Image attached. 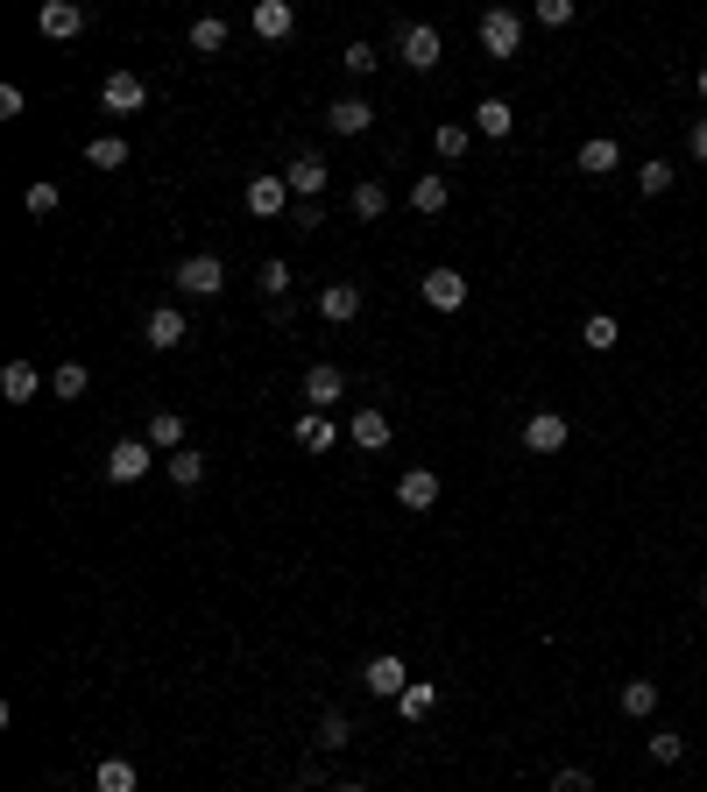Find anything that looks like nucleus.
Segmentation results:
<instances>
[{
	"label": "nucleus",
	"instance_id": "1",
	"mask_svg": "<svg viewBox=\"0 0 707 792\" xmlns=\"http://www.w3.org/2000/svg\"><path fill=\"white\" fill-rule=\"evenodd\" d=\"M170 283H178L184 298H220V291H226V262H220V255H184Z\"/></svg>",
	"mask_w": 707,
	"mask_h": 792
},
{
	"label": "nucleus",
	"instance_id": "2",
	"mask_svg": "<svg viewBox=\"0 0 707 792\" xmlns=\"http://www.w3.org/2000/svg\"><path fill=\"white\" fill-rule=\"evenodd\" d=\"M149 468H156V447H149V439H113L107 447V481H121V489L142 481Z\"/></svg>",
	"mask_w": 707,
	"mask_h": 792
},
{
	"label": "nucleus",
	"instance_id": "3",
	"mask_svg": "<svg viewBox=\"0 0 707 792\" xmlns=\"http://www.w3.org/2000/svg\"><path fill=\"white\" fill-rule=\"evenodd\" d=\"M361 686L375 693V701H404V686H411V665L396 659V651H382V659L361 665Z\"/></svg>",
	"mask_w": 707,
	"mask_h": 792
},
{
	"label": "nucleus",
	"instance_id": "4",
	"mask_svg": "<svg viewBox=\"0 0 707 792\" xmlns=\"http://www.w3.org/2000/svg\"><path fill=\"white\" fill-rule=\"evenodd\" d=\"M396 57H404L411 71H438L446 43H438V29H432V22H404V36H396Z\"/></svg>",
	"mask_w": 707,
	"mask_h": 792
},
{
	"label": "nucleus",
	"instance_id": "5",
	"mask_svg": "<svg viewBox=\"0 0 707 792\" xmlns=\"http://www.w3.org/2000/svg\"><path fill=\"white\" fill-rule=\"evenodd\" d=\"M482 50H488V57H517V50H524V14L488 8V14H482Z\"/></svg>",
	"mask_w": 707,
	"mask_h": 792
},
{
	"label": "nucleus",
	"instance_id": "6",
	"mask_svg": "<svg viewBox=\"0 0 707 792\" xmlns=\"http://www.w3.org/2000/svg\"><path fill=\"white\" fill-rule=\"evenodd\" d=\"M100 107H107V113H142V107H149L142 71H107V79H100Z\"/></svg>",
	"mask_w": 707,
	"mask_h": 792
},
{
	"label": "nucleus",
	"instance_id": "7",
	"mask_svg": "<svg viewBox=\"0 0 707 792\" xmlns=\"http://www.w3.org/2000/svg\"><path fill=\"white\" fill-rule=\"evenodd\" d=\"M283 184H291V199L297 205H319V191H326V157H291V170H283Z\"/></svg>",
	"mask_w": 707,
	"mask_h": 792
},
{
	"label": "nucleus",
	"instance_id": "8",
	"mask_svg": "<svg viewBox=\"0 0 707 792\" xmlns=\"http://www.w3.org/2000/svg\"><path fill=\"white\" fill-rule=\"evenodd\" d=\"M248 212H255V220L297 212V205H291V184H283V170H270V178H248Z\"/></svg>",
	"mask_w": 707,
	"mask_h": 792
},
{
	"label": "nucleus",
	"instance_id": "9",
	"mask_svg": "<svg viewBox=\"0 0 707 792\" xmlns=\"http://www.w3.org/2000/svg\"><path fill=\"white\" fill-rule=\"evenodd\" d=\"M417 298H425L432 312H461V304H467V277H461V269H432V277L417 283Z\"/></svg>",
	"mask_w": 707,
	"mask_h": 792
},
{
	"label": "nucleus",
	"instance_id": "10",
	"mask_svg": "<svg viewBox=\"0 0 707 792\" xmlns=\"http://www.w3.org/2000/svg\"><path fill=\"white\" fill-rule=\"evenodd\" d=\"M142 340L156 347V354H170V347H184V340H191V325H184L178 304H156V312L142 319Z\"/></svg>",
	"mask_w": 707,
	"mask_h": 792
},
{
	"label": "nucleus",
	"instance_id": "11",
	"mask_svg": "<svg viewBox=\"0 0 707 792\" xmlns=\"http://www.w3.org/2000/svg\"><path fill=\"white\" fill-rule=\"evenodd\" d=\"M340 397H347V375H340L333 361H312V369H304V403H312V411H333Z\"/></svg>",
	"mask_w": 707,
	"mask_h": 792
},
{
	"label": "nucleus",
	"instance_id": "12",
	"mask_svg": "<svg viewBox=\"0 0 707 792\" xmlns=\"http://www.w3.org/2000/svg\"><path fill=\"white\" fill-rule=\"evenodd\" d=\"M36 29H43L50 43H71V36L85 29V8H79V0H43V14H36Z\"/></svg>",
	"mask_w": 707,
	"mask_h": 792
},
{
	"label": "nucleus",
	"instance_id": "13",
	"mask_svg": "<svg viewBox=\"0 0 707 792\" xmlns=\"http://www.w3.org/2000/svg\"><path fill=\"white\" fill-rule=\"evenodd\" d=\"M248 29H255L262 43H283V36L297 29V8H291V0H255V14H248Z\"/></svg>",
	"mask_w": 707,
	"mask_h": 792
},
{
	"label": "nucleus",
	"instance_id": "14",
	"mask_svg": "<svg viewBox=\"0 0 707 792\" xmlns=\"http://www.w3.org/2000/svg\"><path fill=\"white\" fill-rule=\"evenodd\" d=\"M566 439H573V424H566L559 411H538V418L524 424V453H559Z\"/></svg>",
	"mask_w": 707,
	"mask_h": 792
},
{
	"label": "nucleus",
	"instance_id": "15",
	"mask_svg": "<svg viewBox=\"0 0 707 792\" xmlns=\"http://www.w3.org/2000/svg\"><path fill=\"white\" fill-rule=\"evenodd\" d=\"M319 319H326V325H354L361 319V283H326V291H319Z\"/></svg>",
	"mask_w": 707,
	"mask_h": 792
},
{
	"label": "nucleus",
	"instance_id": "16",
	"mask_svg": "<svg viewBox=\"0 0 707 792\" xmlns=\"http://www.w3.org/2000/svg\"><path fill=\"white\" fill-rule=\"evenodd\" d=\"M368 121H375V107L361 100V92H347V100L326 107V128H333V134H368Z\"/></svg>",
	"mask_w": 707,
	"mask_h": 792
},
{
	"label": "nucleus",
	"instance_id": "17",
	"mask_svg": "<svg viewBox=\"0 0 707 792\" xmlns=\"http://www.w3.org/2000/svg\"><path fill=\"white\" fill-rule=\"evenodd\" d=\"M297 447H304V453H333V447H340L333 411H304V418H297Z\"/></svg>",
	"mask_w": 707,
	"mask_h": 792
},
{
	"label": "nucleus",
	"instance_id": "18",
	"mask_svg": "<svg viewBox=\"0 0 707 792\" xmlns=\"http://www.w3.org/2000/svg\"><path fill=\"white\" fill-rule=\"evenodd\" d=\"M0 397H8V403H36V397H43L36 361H8V369H0Z\"/></svg>",
	"mask_w": 707,
	"mask_h": 792
},
{
	"label": "nucleus",
	"instance_id": "19",
	"mask_svg": "<svg viewBox=\"0 0 707 792\" xmlns=\"http://www.w3.org/2000/svg\"><path fill=\"white\" fill-rule=\"evenodd\" d=\"M347 439H354L361 453H390V418H382V411H354Z\"/></svg>",
	"mask_w": 707,
	"mask_h": 792
},
{
	"label": "nucleus",
	"instance_id": "20",
	"mask_svg": "<svg viewBox=\"0 0 707 792\" xmlns=\"http://www.w3.org/2000/svg\"><path fill=\"white\" fill-rule=\"evenodd\" d=\"M396 502H404V510H432V502H438V474L432 468H411L404 481H396Z\"/></svg>",
	"mask_w": 707,
	"mask_h": 792
},
{
	"label": "nucleus",
	"instance_id": "21",
	"mask_svg": "<svg viewBox=\"0 0 707 792\" xmlns=\"http://www.w3.org/2000/svg\"><path fill=\"white\" fill-rule=\"evenodd\" d=\"M446 205H453V184L438 178V170H425V178L411 184V212H425V220H432V212H446Z\"/></svg>",
	"mask_w": 707,
	"mask_h": 792
},
{
	"label": "nucleus",
	"instance_id": "22",
	"mask_svg": "<svg viewBox=\"0 0 707 792\" xmlns=\"http://www.w3.org/2000/svg\"><path fill=\"white\" fill-rule=\"evenodd\" d=\"M580 170H587V178H608V170H623L616 134H595V142H580Z\"/></svg>",
	"mask_w": 707,
	"mask_h": 792
},
{
	"label": "nucleus",
	"instance_id": "23",
	"mask_svg": "<svg viewBox=\"0 0 707 792\" xmlns=\"http://www.w3.org/2000/svg\"><path fill=\"white\" fill-rule=\"evenodd\" d=\"M509 128H517V107H509V100H482V107H474V134H488V142H503Z\"/></svg>",
	"mask_w": 707,
	"mask_h": 792
},
{
	"label": "nucleus",
	"instance_id": "24",
	"mask_svg": "<svg viewBox=\"0 0 707 792\" xmlns=\"http://www.w3.org/2000/svg\"><path fill=\"white\" fill-rule=\"evenodd\" d=\"M149 447H163V453H184V418L178 411H149Z\"/></svg>",
	"mask_w": 707,
	"mask_h": 792
},
{
	"label": "nucleus",
	"instance_id": "25",
	"mask_svg": "<svg viewBox=\"0 0 707 792\" xmlns=\"http://www.w3.org/2000/svg\"><path fill=\"white\" fill-rule=\"evenodd\" d=\"M92 792H135V764H128V758H100V771H92Z\"/></svg>",
	"mask_w": 707,
	"mask_h": 792
},
{
	"label": "nucleus",
	"instance_id": "26",
	"mask_svg": "<svg viewBox=\"0 0 707 792\" xmlns=\"http://www.w3.org/2000/svg\"><path fill=\"white\" fill-rule=\"evenodd\" d=\"M467 142H474V128H461V121H438V134H432L438 163H461V157H467Z\"/></svg>",
	"mask_w": 707,
	"mask_h": 792
},
{
	"label": "nucleus",
	"instance_id": "27",
	"mask_svg": "<svg viewBox=\"0 0 707 792\" xmlns=\"http://www.w3.org/2000/svg\"><path fill=\"white\" fill-rule=\"evenodd\" d=\"M432 708H438V686H432V680H411L404 701H396V714H404V722H425Z\"/></svg>",
	"mask_w": 707,
	"mask_h": 792
},
{
	"label": "nucleus",
	"instance_id": "28",
	"mask_svg": "<svg viewBox=\"0 0 707 792\" xmlns=\"http://www.w3.org/2000/svg\"><path fill=\"white\" fill-rule=\"evenodd\" d=\"M85 163H92V170H121V163H128V142H121V134H92V142H85Z\"/></svg>",
	"mask_w": 707,
	"mask_h": 792
},
{
	"label": "nucleus",
	"instance_id": "29",
	"mask_svg": "<svg viewBox=\"0 0 707 792\" xmlns=\"http://www.w3.org/2000/svg\"><path fill=\"white\" fill-rule=\"evenodd\" d=\"M347 205H354V212H361V220H382V212H390V191H382V184H375V178H361V184H354V191H347Z\"/></svg>",
	"mask_w": 707,
	"mask_h": 792
},
{
	"label": "nucleus",
	"instance_id": "30",
	"mask_svg": "<svg viewBox=\"0 0 707 792\" xmlns=\"http://www.w3.org/2000/svg\"><path fill=\"white\" fill-rule=\"evenodd\" d=\"M616 340H623V325L608 319V312H595V319L580 325V347H587V354H608V347H616Z\"/></svg>",
	"mask_w": 707,
	"mask_h": 792
},
{
	"label": "nucleus",
	"instance_id": "31",
	"mask_svg": "<svg viewBox=\"0 0 707 792\" xmlns=\"http://www.w3.org/2000/svg\"><path fill=\"white\" fill-rule=\"evenodd\" d=\"M347 743H354V722L340 708H326L319 714V750H347Z\"/></svg>",
	"mask_w": 707,
	"mask_h": 792
},
{
	"label": "nucleus",
	"instance_id": "32",
	"mask_svg": "<svg viewBox=\"0 0 707 792\" xmlns=\"http://www.w3.org/2000/svg\"><path fill=\"white\" fill-rule=\"evenodd\" d=\"M85 382H92V375L79 369V361H64V369L50 375V397H57V403H79V397H85Z\"/></svg>",
	"mask_w": 707,
	"mask_h": 792
},
{
	"label": "nucleus",
	"instance_id": "33",
	"mask_svg": "<svg viewBox=\"0 0 707 792\" xmlns=\"http://www.w3.org/2000/svg\"><path fill=\"white\" fill-rule=\"evenodd\" d=\"M637 191H644V199H665V191H673V163H665V157L637 163Z\"/></svg>",
	"mask_w": 707,
	"mask_h": 792
},
{
	"label": "nucleus",
	"instance_id": "34",
	"mask_svg": "<svg viewBox=\"0 0 707 792\" xmlns=\"http://www.w3.org/2000/svg\"><path fill=\"white\" fill-rule=\"evenodd\" d=\"M191 50H199V57L226 50V22H220V14H205V22H191Z\"/></svg>",
	"mask_w": 707,
	"mask_h": 792
},
{
	"label": "nucleus",
	"instance_id": "35",
	"mask_svg": "<svg viewBox=\"0 0 707 792\" xmlns=\"http://www.w3.org/2000/svg\"><path fill=\"white\" fill-rule=\"evenodd\" d=\"M170 481H178V489H199V481H205V453H170Z\"/></svg>",
	"mask_w": 707,
	"mask_h": 792
},
{
	"label": "nucleus",
	"instance_id": "36",
	"mask_svg": "<svg viewBox=\"0 0 707 792\" xmlns=\"http://www.w3.org/2000/svg\"><path fill=\"white\" fill-rule=\"evenodd\" d=\"M658 708V680H623V714H652Z\"/></svg>",
	"mask_w": 707,
	"mask_h": 792
},
{
	"label": "nucleus",
	"instance_id": "37",
	"mask_svg": "<svg viewBox=\"0 0 707 792\" xmlns=\"http://www.w3.org/2000/svg\"><path fill=\"white\" fill-rule=\"evenodd\" d=\"M573 14H580L573 0H538V8H531V22H538V29H573Z\"/></svg>",
	"mask_w": 707,
	"mask_h": 792
},
{
	"label": "nucleus",
	"instance_id": "38",
	"mask_svg": "<svg viewBox=\"0 0 707 792\" xmlns=\"http://www.w3.org/2000/svg\"><path fill=\"white\" fill-rule=\"evenodd\" d=\"M255 283H262V298H283V291H291V262H276V255H270V262L255 269Z\"/></svg>",
	"mask_w": 707,
	"mask_h": 792
},
{
	"label": "nucleus",
	"instance_id": "39",
	"mask_svg": "<svg viewBox=\"0 0 707 792\" xmlns=\"http://www.w3.org/2000/svg\"><path fill=\"white\" fill-rule=\"evenodd\" d=\"M340 64H347L354 79H368V71L382 64V50H375V43H347V50H340Z\"/></svg>",
	"mask_w": 707,
	"mask_h": 792
},
{
	"label": "nucleus",
	"instance_id": "40",
	"mask_svg": "<svg viewBox=\"0 0 707 792\" xmlns=\"http://www.w3.org/2000/svg\"><path fill=\"white\" fill-rule=\"evenodd\" d=\"M22 205L36 212V220H43V212H57V205H64V191H57V184L43 178V184H29V191H22Z\"/></svg>",
	"mask_w": 707,
	"mask_h": 792
},
{
	"label": "nucleus",
	"instance_id": "41",
	"mask_svg": "<svg viewBox=\"0 0 707 792\" xmlns=\"http://www.w3.org/2000/svg\"><path fill=\"white\" fill-rule=\"evenodd\" d=\"M644 750H652V764H679V758H686V736H673V729H658V736L644 743Z\"/></svg>",
	"mask_w": 707,
	"mask_h": 792
},
{
	"label": "nucleus",
	"instance_id": "42",
	"mask_svg": "<svg viewBox=\"0 0 707 792\" xmlns=\"http://www.w3.org/2000/svg\"><path fill=\"white\" fill-rule=\"evenodd\" d=\"M552 792H595V779H587V771H559V779H552Z\"/></svg>",
	"mask_w": 707,
	"mask_h": 792
},
{
	"label": "nucleus",
	"instance_id": "43",
	"mask_svg": "<svg viewBox=\"0 0 707 792\" xmlns=\"http://www.w3.org/2000/svg\"><path fill=\"white\" fill-rule=\"evenodd\" d=\"M22 107H29V100H22V86H0V121H14Z\"/></svg>",
	"mask_w": 707,
	"mask_h": 792
},
{
	"label": "nucleus",
	"instance_id": "44",
	"mask_svg": "<svg viewBox=\"0 0 707 792\" xmlns=\"http://www.w3.org/2000/svg\"><path fill=\"white\" fill-rule=\"evenodd\" d=\"M686 149H694V157L707 163V113H700V121H694V134H686Z\"/></svg>",
	"mask_w": 707,
	"mask_h": 792
},
{
	"label": "nucleus",
	"instance_id": "45",
	"mask_svg": "<svg viewBox=\"0 0 707 792\" xmlns=\"http://www.w3.org/2000/svg\"><path fill=\"white\" fill-rule=\"evenodd\" d=\"M326 792H368V785H354V779H340V785H326Z\"/></svg>",
	"mask_w": 707,
	"mask_h": 792
},
{
	"label": "nucleus",
	"instance_id": "46",
	"mask_svg": "<svg viewBox=\"0 0 707 792\" xmlns=\"http://www.w3.org/2000/svg\"><path fill=\"white\" fill-rule=\"evenodd\" d=\"M700 100H707V64H700Z\"/></svg>",
	"mask_w": 707,
	"mask_h": 792
},
{
	"label": "nucleus",
	"instance_id": "47",
	"mask_svg": "<svg viewBox=\"0 0 707 792\" xmlns=\"http://www.w3.org/2000/svg\"><path fill=\"white\" fill-rule=\"evenodd\" d=\"M700 609H707V581H700Z\"/></svg>",
	"mask_w": 707,
	"mask_h": 792
}]
</instances>
